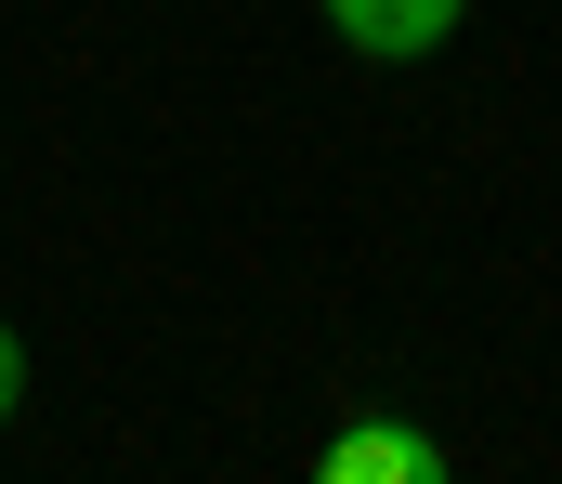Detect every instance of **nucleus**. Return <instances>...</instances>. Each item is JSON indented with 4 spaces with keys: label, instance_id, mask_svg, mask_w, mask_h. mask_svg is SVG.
<instances>
[{
    "label": "nucleus",
    "instance_id": "obj_1",
    "mask_svg": "<svg viewBox=\"0 0 562 484\" xmlns=\"http://www.w3.org/2000/svg\"><path fill=\"white\" fill-rule=\"evenodd\" d=\"M431 472H445V446L406 432V419H340L314 446V484H431Z\"/></svg>",
    "mask_w": 562,
    "mask_h": 484
},
{
    "label": "nucleus",
    "instance_id": "obj_2",
    "mask_svg": "<svg viewBox=\"0 0 562 484\" xmlns=\"http://www.w3.org/2000/svg\"><path fill=\"white\" fill-rule=\"evenodd\" d=\"M327 13H340L353 53H431V40L458 26V0H327Z\"/></svg>",
    "mask_w": 562,
    "mask_h": 484
},
{
    "label": "nucleus",
    "instance_id": "obj_3",
    "mask_svg": "<svg viewBox=\"0 0 562 484\" xmlns=\"http://www.w3.org/2000/svg\"><path fill=\"white\" fill-rule=\"evenodd\" d=\"M13 406H26V340L0 327V419H13Z\"/></svg>",
    "mask_w": 562,
    "mask_h": 484
}]
</instances>
